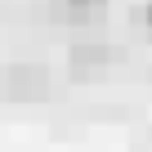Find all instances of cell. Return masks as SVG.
Masks as SVG:
<instances>
[{"mask_svg":"<svg viewBox=\"0 0 152 152\" xmlns=\"http://www.w3.org/2000/svg\"><path fill=\"white\" fill-rule=\"evenodd\" d=\"M107 58H112L107 45H76V49H72V67H99V63H107Z\"/></svg>","mask_w":152,"mask_h":152,"instance_id":"cell-3","label":"cell"},{"mask_svg":"<svg viewBox=\"0 0 152 152\" xmlns=\"http://www.w3.org/2000/svg\"><path fill=\"white\" fill-rule=\"evenodd\" d=\"M0 90H5L9 99H45V90H49V72H45V67H31V63H18V67L5 72Z\"/></svg>","mask_w":152,"mask_h":152,"instance_id":"cell-1","label":"cell"},{"mask_svg":"<svg viewBox=\"0 0 152 152\" xmlns=\"http://www.w3.org/2000/svg\"><path fill=\"white\" fill-rule=\"evenodd\" d=\"M143 23H148V27H152V5H148V9H143Z\"/></svg>","mask_w":152,"mask_h":152,"instance_id":"cell-4","label":"cell"},{"mask_svg":"<svg viewBox=\"0 0 152 152\" xmlns=\"http://www.w3.org/2000/svg\"><path fill=\"white\" fill-rule=\"evenodd\" d=\"M107 0H54V18L58 23H90Z\"/></svg>","mask_w":152,"mask_h":152,"instance_id":"cell-2","label":"cell"}]
</instances>
